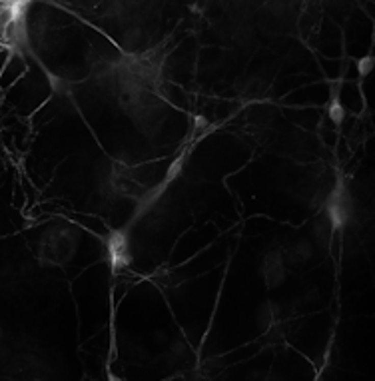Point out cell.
<instances>
[{"instance_id": "obj_5", "label": "cell", "mask_w": 375, "mask_h": 381, "mask_svg": "<svg viewBox=\"0 0 375 381\" xmlns=\"http://www.w3.org/2000/svg\"><path fill=\"white\" fill-rule=\"evenodd\" d=\"M373 62H375V58H371V56H365V58H361V60L357 62L359 74H361V76L369 74V72H371V68H373Z\"/></svg>"}, {"instance_id": "obj_3", "label": "cell", "mask_w": 375, "mask_h": 381, "mask_svg": "<svg viewBox=\"0 0 375 381\" xmlns=\"http://www.w3.org/2000/svg\"><path fill=\"white\" fill-rule=\"evenodd\" d=\"M108 252H110V258H112V265L116 269L130 263V258H128V241L124 238V234H112L110 243H108Z\"/></svg>"}, {"instance_id": "obj_4", "label": "cell", "mask_w": 375, "mask_h": 381, "mask_svg": "<svg viewBox=\"0 0 375 381\" xmlns=\"http://www.w3.org/2000/svg\"><path fill=\"white\" fill-rule=\"evenodd\" d=\"M329 120L333 122V124H341L343 122V118H345V108H343V104L339 102V98L337 96H333V100H331V104H329Z\"/></svg>"}, {"instance_id": "obj_2", "label": "cell", "mask_w": 375, "mask_h": 381, "mask_svg": "<svg viewBox=\"0 0 375 381\" xmlns=\"http://www.w3.org/2000/svg\"><path fill=\"white\" fill-rule=\"evenodd\" d=\"M287 260L283 256V252H270L263 260V265H261V274H263V280L267 282L270 287L280 286L281 282L285 280L287 276Z\"/></svg>"}, {"instance_id": "obj_1", "label": "cell", "mask_w": 375, "mask_h": 381, "mask_svg": "<svg viewBox=\"0 0 375 381\" xmlns=\"http://www.w3.org/2000/svg\"><path fill=\"white\" fill-rule=\"evenodd\" d=\"M74 248H76V236L72 234V230L58 226L42 236L38 258L46 265H64L72 258Z\"/></svg>"}]
</instances>
